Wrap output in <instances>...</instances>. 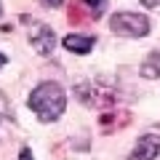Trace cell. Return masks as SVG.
I'll list each match as a JSON object with an SVG mask.
<instances>
[{"label":"cell","instance_id":"obj_1","mask_svg":"<svg viewBox=\"0 0 160 160\" xmlns=\"http://www.w3.org/2000/svg\"><path fill=\"white\" fill-rule=\"evenodd\" d=\"M27 104H29V109L38 115L40 123H53V120L62 118L64 107H67V93H64V88L59 86V83L46 80V83H40V86L32 88Z\"/></svg>","mask_w":160,"mask_h":160},{"label":"cell","instance_id":"obj_2","mask_svg":"<svg viewBox=\"0 0 160 160\" xmlns=\"http://www.w3.org/2000/svg\"><path fill=\"white\" fill-rule=\"evenodd\" d=\"M109 29L120 38H147L149 35V19L144 13L120 11L109 19Z\"/></svg>","mask_w":160,"mask_h":160},{"label":"cell","instance_id":"obj_3","mask_svg":"<svg viewBox=\"0 0 160 160\" xmlns=\"http://www.w3.org/2000/svg\"><path fill=\"white\" fill-rule=\"evenodd\" d=\"M24 22L29 24V43H32V48L40 56H51V53L56 51V35H53V29L48 27V24L27 19V16H24Z\"/></svg>","mask_w":160,"mask_h":160},{"label":"cell","instance_id":"obj_4","mask_svg":"<svg viewBox=\"0 0 160 160\" xmlns=\"http://www.w3.org/2000/svg\"><path fill=\"white\" fill-rule=\"evenodd\" d=\"M75 93H78V99H80V102H86L88 107H112L115 99H118L112 88L96 86V83H80Z\"/></svg>","mask_w":160,"mask_h":160},{"label":"cell","instance_id":"obj_5","mask_svg":"<svg viewBox=\"0 0 160 160\" xmlns=\"http://www.w3.org/2000/svg\"><path fill=\"white\" fill-rule=\"evenodd\" d=\"M160 158V133H144L133 144L131 160H155Z\"/></svg>","mask_w":160,"mask_h":160},{"label":"cell","instance_id":"obj_6","mask_svg":"<svg viewBox=\"0 0 160 160\" xmlns=\"http://www.w3.org/2000/svg\"><path fill=\"white\" fill-rule=\"evenodd\" d=\"M96 46V38H93V35H67V38H64V48H67L69 53H80V56H83V53H88L91 51V48Z\"/></svg>","mask_w":160,"mask_h":160},{"label":"cell","instance_id":"obj_7","mask_svg":"<svg viewBox=\"0 0 160 160\" xmlns=\"http://www.w3.org/2000/svg\"><path fill=\"white\" fill-rule=\"evenodd\" d=\"M139 75L149 80H160V51H152L139 67Z\"/></svg>","mask_w":160,"mask_h":160},{"label":"cell","instance_id":"obj_8","mask_svg":"<svg viewBox=\"0 0 160 160\" xmlns=\"http://www.w3.org/2000/svg\"><path fill=\"white\" fill-rule=\"evenodd\" d=\"M83 8L88 11L91 19H102L107 11V0H83Z\"/></svg>","mask_w":160,"mask_h":160},{"label":"cell","instance_id":"obj_9","mask_svg":"<svg viewBox=\"0 0 160 160\" xmlns=\"http://www.w3.org/2000/svg\"><path fill=\"white\" fill-rule=\"evenodd\" d=\"M86 19V13H83V6H72V11H69V22L72 24H80Z\"/></svg>","mask_w":160,"mask_h":160},{"label":"cell","instance_id":"obj_10","mask_svg":"<svg viewBox=\"0 0 160 160\" xmlns=\"http://www.w3.org/2000/svg\"><path fill=\"white\" fill-rule=\"evenodd\" d=\"M40 6H46V8H59V6H64V0H38Z\"/></svg>","mask_w":160,"mask_h":160},{"label":"cell","instance_id":"obj_11","mask_svg":"<svg viewBox=\"0 0 160 160\" xmlns=\"http://www.w3.org/2000/svg\"><path fill=\"white\" fill-rule=\"evenodd\" d=\"M19 160H35V158H32V149H29V147H22V152H19Z\"/></svg>","mask_w":160,"mask_h":160},{"label":"cell","instance_id":"obj_12","mask_svg":"<svg viewBox=\"0 0 160 160\" xmlns=\"http://www.w3.org/2000/svg\"><path fill=\"white\" fill-rule=\"evenodd\" d=\"M0 115H8V102L3 99V93H0Z\"/></svg>","mask_w":160,"mask_h":160},{"label":"cell","instance_id":"obj_13","mask_svg":"<svg viewBox=\"0 0 160 160\" xmlns=\"http://www.w3.org/2000/svg\"><path fill=\"white\" fill-rule=\"evenodd\" d=\"M142 3H144V6H149V8H158L160 6V0H142Z\"/></svg>","mask_w":160,"mask_h":160},{"label":"cell","instance_id":"obj_14","mask_svg":"<svg viewBox=\"0 0 160 160\" xmlns=\"http://www.w3.org/2000/svg\"><path fill=\"white\" fill-rule=\"evenodd\" d=\"M6 62H8V59H6V53H0V69L6 67Z\"/></svg>","mask_w":160,"mask_h":160},{"label":"cell","instance_id":"obj_15","mask_svg":"<svg viewBox=\"0 0 160 160\" xmlns=\"http://www.w3.org/2000/svg\"><path fill=\"white\" fill-rule=\"evenodd\" d=\"M0 16H3V3H0Z\"/></svg>","mask_w":160,"mask_h":160}]
</instances>
